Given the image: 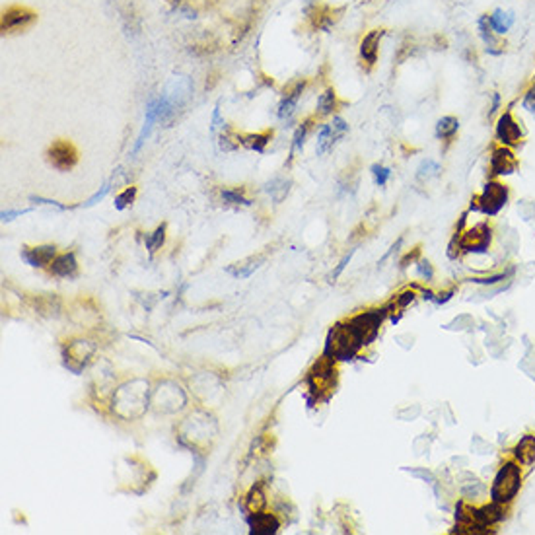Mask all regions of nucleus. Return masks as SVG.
<instances>
[{
	"mask_svg": "<svg viewBox=\"0 0 535 535\" xmlns=\"http://www.w3.org/2000/svg\"><path fill=\"white\" fill-rule=\"evenodd\" d=\"M150 403V386L146 380H131L113 395V411L123 421L140 419Z\"/></svg>",
	"mask_w": 535,
	"mask_h": 535,
	"instance_id": "nucleus-1",
	"label": "nucleus"
},
{
	"mask_svg": "<svg viewBox=\"0 0 535 535\" xmlns=\"http://www.w3.org/2000/svg\"><path fill=\"white\" fill-rule=\"evenodd\" d=\"M508 199H510V189L504 183L493 179L486 183L483 191L471 201V210H477L485 216H497L500 210L506 207Z\"/></svg>",
	"mask_w": 535,
	"mask_h": 535,
	"instance_id": "nucleus-2",
	"label": "nucleus"
},
{
	"mask_svg": "<svg viewBox=\"0 0 535 535\" xmlns=\"http://www.w3.org/2000/svg\"><path fill=\"white\" fill-rule=\"evenodd\" d=\"M522 485V471L516 463H504L490 486V499L497 504L510 502Z\"/></svg>",
	"mask_w": 535,
	"mask_h": 535,
	"instance_id": "nucleus-3",
	"label": "nucleus"
},
{
	"mask_svg": "<svg viewBox=\"0 0 535 535\" xmlns=\"http://www.w3.org/2000/svg\"><path fill=\"white\" fill-rule=\"evenodd\" d=\"M36 22H37L36 10H32V8H27V6L14 4V6H8V8L2 12L0 29H2L4 36H10V34H20V32L29 29Z\"/></svg>",
	"mask_w": 535,
	"mask_h": 535,
	"instance_id": "nucleus-4",
	"label": "nucleus"
},
{
	"mask_svg": "<svg viewBox=\"0 0 535 535\" xmlns=\"http://www.w3.org/2000/svg\"><path fill=\"white\" fill-rule=\"evenodd\" d=\"M187 403V395L177 384L164 382L152 395V405L158 413H175Z\"/></svg>",
	"mask_w": 535,
	"mask_h": 535,
	"instance_id": "nucleus-5",
	"label": "nucleus"
},
{
	"mask_svg": "<svg viewBox=\"0 0 535 535\" xmlns=\"http://www.w3.org/2000/svg\"><path fill=\"white\" fill-rule=\"evenodd\" d=\"M347 133H349V123L345 121L343 117H333V121L323 123L319 133H317V154L325 156Z\"/></svg>",
	"mask_w": 535,
	"mask_h": 535,
	"instance_id": "nucleus-6",
	"label": "nucleus"
},
{
	"mask_svg": "<svg viewBox=\"0 0 535 535\" xmlns=\"http://www.w3.org/2000/svg\"><path fill=\"white\" fill-rule=\"evenodd\" d=\"M47 162L59 171L73 170L78 164V150L71 140L59 138L47 148Z\"/></svg>",
	"mask_w": 535,
	"mask_h": 535,
	"instance_id": "nucleus-7",
	"label": "nucleus"
},
{
	"mask_svg": "<svg viewBox=\"0 0 535 535\" xmlns=\"http://www.w3.org/2000/svg\"><path fill=\"white\" fill-rule=\"evenodd\" d=\"M495 134H497L499 145L506 146V148H516V146L522 145L523 140L522 127H520V123L516 121V117H514V113L510 110L500 113Z\"/></svg>",
	"mask_w": 535,
	"mask_h": 535,
	"instance_id": "nucleus-8",
	"label": "nucleus"
},
{
	"mask_svg": "<svg viewBox=\"0 0 535 535\" xmlns=\"http://www.w3.org/2000/svg\"><path fill=\"white\" fill-rule=\"evenodd\" d=\"M477 36L481 39L483 47H485V53H488V55L500 57V55L506 51V43H504V39L493 29L490 20H488V14H481V16L477 18Z\"/></svg>",
	"mask_w": 535,
	"mask_h": 535,
	"instance_id": "nucleus-9",
	"label": "nucleus"
},
{
	"mask_svg": "<svg viewBox=\"0 0 535 535\" xmlns=\"http://www.w3.org/2000/svg\"><path fill=\"white\" fill-rule=\"evenodd\" d=\"M518 170V158L512 152V148L506 146H497L490 152L488 158V171L493 177H502V175H512L514 171Z\"/></svg>",
	"mask_w": 535,
	"mask_h": 535,
	"instance_id": "nucleus-10",
	"label": "nucleus"
},
{
	"mask_svg": "<svg viewBox=\"0 0 535 535\" xmlns=\"http://www.w3.org/2000/svg\"><path fill=\"white\" fill-rule=\"evenodd\" d=\"M382 317H384V314H380V312L360 314V316H356L353 321L349 323V327H351V331L360 339L362 345H368L370 340L376 337L377 327H380V323H382Z\"/></svg>",
	"mask_w": 535,
	"mask_h": 535,
	"instance_id": "nucleus-11",
	"label": "nucleus"
},
{
	"mask_svg": "<svg viewBox=\"0 0 535 535\" xmlns=\"http://www.w3.org/2000/svg\"><path fill=\"white\" fill-rule=\"evenodd\" d=\"M488 245H490V228L486 224H477L460 238V247L465 251L483 253L488 249Z\"/></svg>",
	"mask_w": 535,
	"mask_h": 535,
	"instance_id": "nucleus-12",
	"label": "nucleus"
},
{
	"mask_svg": "<svg viewBox=\"0 0 535 535\" xmlns=\"http://www.w3.org/2000/svg\"><path fill=\"white\" fill-rule=\"evenodd\" d=\"M386 36V29L382 27H376V29H370L362 41H360V61L362 64H366V71L374 69L377 62V57H380V43H382V37Z\"/></svg>",
	"mask_w": 535,
	"mask_h": 535,
	"instance_id": "nucleus-13",
	"label": "nucleus"
},
{
	"mask_svg": "<svg viewBox=\"0 0 535 535\" xmlns=\"http://www.w3.org/2000/svg\"><path fill=\"white\" fill-rule=\"evenodd\" d=\"M94 353H96V347H94L90 340H73V343L69 345V349H66V358H69V360H66V368L73 370L74 374H78V372L84 368L86 362H88V358Z\"/></svg>",
	"mask_w": 535,
	"mask_h": 535,
	"instance_id": "nucleus-14",
	"label": "nucleus"
},
{
	"mask_svg": "<svg viewBox=\"0 0 535 535\" xmlns=\"http://www.w3.org/2000/svg\"><path fill=\"white\" fill-rule=\"evenodd\" d=\"M340 14H343V8L335 10L327 4H316L314 10L310 12V22H312V27L314 29H321V32H327L333 25L339 22Z\"/></svg>",
	"mask_w": 535,
	"mask_h": 535,
	"instance_id": "nucleus-15",
	"label": "nucleus"
},
{
	"mask_svg": "<svg viewBox=\"0 0 535 535\" xmlns=\"http://www.w3.org/2000/svg\"><path fill=\"white\" fill-rule=\"evenodd\" d=\"M55 257H57V247L55 245H37V247H25V249H22V259L29 267L51 265Z\"/></svg>",
	"mask_w": 535,
	"mask_h": 535,
	"instance_id": "nucleus-16",
	"label": "nucleus"
},
{
	"mask_svg": "<svg viewBox=\"0 0 535 535\" xmlns=\"http://www.w3.org/2000/svg\"><path fill=\"white\" fill-rule=\"evenodd\" d=\"M187 425L191 426V432L189 434H183L182 438H189L191 440V448H199L203 442H207L210 434H216V430H212L210 432V428L208 426L214 425V421L210 419V416H205L203 421H199V416L195 414V416H189L187 419Z\"/></svg>",
	"mask_w": 535,
	"mask_h": 535,
	"instance_id": "nucleus-17",
	"label": "nucleus"
},
{
	"mask_svg": "<svg viewBox=\"0 0 535 535\" xmlns=\"http://www.w3.org/2000/svg\"><path fill=\"white\" fill-rule=\"evenodd\" d=\"M306 80H298L296 84L292 86V90H288L284 97L280 99L279 103V111H277V115H279V119H290L292 115H294V111L298 108V101H300V97L304 94L306 90Z\"/></svg>",
	"mask_w": 535,
	"mask_h": 535,
	"instance_id": "nucleus-18",
	"label": "nucleus"
},
{
	"mask_svg": "<svg viewBox=\"0 0 535 535\" xmlns=\"http://www.w3.org/2000/svg\"><path fill=\"white\" fill-rule=\"evenodd\" d=\"M279 520L273 514H265V512H256L249 518V527L251 534L256 535H273L279 532Z\"/></svg>",
	"mask_w": 535,
	"mask_h": 535,
	"instance_id": "nucleus-19",
	"label": "nucleus"
},
{
	"mask_svg": "<svg viewBox=\"0 0 535 535\" xmlns=\"http://www.w3.org/2000/svg\"><path fill=\"white\" fill-rule=\"evenodd\" d=\"M49 269H51V275H55V277H61V279H71V277H76V273H78L76 256H74L73 251H71V253H62V256L55 257Z\"/></svg>",
	"mask_w": 535,
	"mask_h": 535,
	"instance_id": "nucleus-20",
	"label": "nucleus"
},
{
	"mask_svg": "<svg viewBox=\"0 0 535 535\" xmlns=\"http://www.w3.org/2000/svg\"><path fill=\"white\" fill-rule=\"evenodd\" d=\"M340 105L339 101V94H337V90L333 88V86H327L319 97H317V105H316V115L317 117H329V115H333L337 108Z\"/></svg>",
	"mask_w": 535,
	"mask_h": 535,
	"instance_id": "nucleus-21",
	"label": "nucleus"
},
{
	"mask_svg": "<svg viewBox=\"0 0 535 535\" xmlns=\"http://www.w3.org/2000/svg\"><path fill=\"white\" fill-rule=\"evenodd\" d=\"M488 20H490L493 29H495L500 37H504L510 34V29L514 27V24H516V14L512 12V10L497 8V10H493V12L488 14Z\"/></svg>",
	"mask_w": 535,
	"mask_h": 535,
	"instance_id": "nucleus-22",
	"label": "nucleus"
},
{
	"mask_svg": "<svg viewBox=\"0 0 535 535\" xmlns=\"http://www.w3.org/2000/svg\"><path fill=\"white\" fill-rule=\"evenodd\" d=\"M460 133V119L453 115H446L442 119H438L434 136L440 142H451L456 138V134Z\"/></svg>",
	"mask_w": 535,
	"mask_h": 535,
	"instance_id": "nucleus-23",
	"label": "nucleus"
},
{
	"mask_svg": "<svg viewBox=\"0 0 535 535\" xmlns=\"http://www.w3.org/2000/svg\"><path fill=\"white\" fill-rule=\"evenodd\" d=\"M514 458L522 465H532L535 462V436L525 434L520 438V442L514 446Z\"/></svg>",
	"mask_w": 535,
	"mask_h": 535,
	"instance_id": "nucleus-24",
	"label": "nucleus"
},
{
	"mask_svg": "<svg viewBox=\"0 0 535 535\" xmlns=\"http://www.w3.org/2000/svg\"><path fill=\"white\" fill-rule=\"evenodd\" d=\"M273 138V129L263 131V133L240 134V145L245 146L247 150H256V152H265V148Z\"/></svg>",
	"mask_w": 535,
	"mask_h": 535,
	"instance_id": "nucleus-25",
	"label": "nucleus"
},
{
	"mask_svg": "<svg viewBox=\"0 0 535 535\" xmlns=\"http://www.w3.org/2000/svg\"><path fill=\"white\" fill-rule=\"evenodd\" d=\"M263 261H265V257H249L242 263H236L234 267H228V273L234 277H249L253 271L263 265Z\"/></svg>",
	"mask_w": 535,
	"mask_h": 535,
	"instance_id": "nucleus-26",
	"label": "nucleus"
},
{
	"mask_svg": "<svg viewBox=\"0 0 535 535\" xmlns=\"http://www.w3.org/2000/svg\"><path fill=\"white\" fill-rule=\"evenodd\" d=\"M265 191L271 195V199L275 203H282V199H286V195L290 191V182L284 179V177H275L273 182L267 183Z\"/></svg>",
	"mask_w": 535,
	"mask_h": 535,
	"instance_id": "nucleus-27",
	"label": "nucleus"
},
{
	"mask_svg": "<svg viewBox=\"0 0 535 535\" xmlns=\"http://www.w3.org/2000/svg\"><path fill=\"white\" fill-rule=\"evenodd\" d=\"M312 121H314V117H310V119H306L298 129H296V133H294V140H292V152L290 156H294L296 152H302L304 150L306 145V136L310 133V127H312Z\"/></svg>",
	"mask_w": 535,
	"mask_h": 535,
	"instance_id": "nucleus-28",
	"label": "nucleus"
},
{
	"mask_svg": "<svg viewBox=\"0 0 535 535\" xmlns=\"http://www.w3.org/2000/svg\"><path fill=\"white\" fill-rule=\"evenodd\" d=\"M222 201L228 205H238V207H249L251 201L243 195V189H222Z\"/></svg>",
	"mask_w": 535,
	"mask_h": 535,
	"instance_id": "nucleus-29",
	"label": "nucleus"
},
{
	"mask_svg": "<svg viewBox=\"0 0 535 535\" xmlns=\"http://www.w3.org/2000/svg\"><path fill=\"white\" fill-rule=\"evenodd\" d=\"M145 242L146 249H148L150 253H156L160 247L164 245V242H166V224H162V226H158L152 234H148Z\"/></svg>",
	"mask_w": 535,
	"mask_h": 535,
	"instance_id": "nucleus-30",
	"label": "nucleus"
},
{
	"mask_svg": "<svg viewBox=\"0 0 535 535\" xmlns=\"http://www.w3.org/2000/svg\"><path fill=\"white\" fill-rule=\"evenodd\" d=\"M440 171H442V168H440L438 162H434V160H423L421 166L416 168V179L426 182V179H430V177H436Z\"/></svg>",
	"mask_w": 535,
	"mask_h": 535,
	"instance_id": "nucleus-31",
	"label": "nucleus"
},
{
	"mask_svg": "<svg viewBox=\"0 0 535 535\" xmlns=\"http://www.w3.org/2000/svg\"><path fill=\"white\" fill-rule=\"evenodd\" d=\"M247 510L251 512V514H256V512H261L265 508V504H267V499H265V495H263V490L261 488H251L249 490V495H247Z\"/></svg>",
	"mask_w": 535,
	"mask_h": 535,
	"instance_id": "nucleus-32",
	"label": "nucleus"
},
{
	"mask_svg": "<svg viewBox=\"0 0 535 535\" xmlns=\"http://www.w3.org/2000/svg\"><path fill=\"white\" fill-rule=\"evenodd\" d=\"M134 197H136V187L131 185V187H127L125 191H121V193L115 197V208H117V210H125L129 205H133Z\"/></svg>",
	"mask_w": 535,
	"mask_h": 535,
	"instance_id": "nucleus-33",
	"label": "nucleus"
},
{
	"mask_svg": "<svg viewBox=\"0 0 535 535\" xmlns=\"http://www.w3.org/2000/svg\"><path fill=\"white\" fill-rule=\"evenodd\" d=\"M370 171L374 175V182H376L377 187H384L389 182V177H391V170L386 168V166H382V164H374Z\"/></svg>",
	"mask_w": 535,
	"mask_h": 535,
	"instance_id": "nucleus-34",
	"label": "nucleus"
},
{
	"mask_svg": "<svg viewBox=\"0 0 535 535\" xmlns=\"http://www.w3.org/2000/svg\"><path fill=\"white\" fill-rule=\"evenodd\" d=\"M522 108L530 113H535V80L530 82V86L525 88L522 97Z\"/></svg>",
	"mask_w": 535,
	"mask_h": 535,
	"instance_id": "nucleus-35",
	"label": "nucleus"
},
{
	"mask_svg": "<svg viewBox=\"0 0 535 535\" xmlns=\"http://www.w3.org/2000/svg\"><path fill=\"white\" fill-rule=\"evenodd\" d=\"M488 97H490V105H488V111H486V115L488 117H493L497 111L500 110V103H502V97H500L499 92H490L488 94Z\"/></svg>",
	"mask_w": 535,
	"mask_h": 535,
	"instance_id": "nucleus-36",
	"label": "nucleus"
},
{
	"mask_svg": "<svg viewBox=\"0 0 535 535\" xmlns=\"http://www.w3.org/2000/svg\"><path fill=\"white\" fill-rule=\"evenodd\" d=\"M29 201H32V203H39V205L57 207L59 210H69V208H73V207H66V205H61V203H57V201H51V199H43V197H29Z\"/></svg>",
	"mask_w": 535,
	"mask_h": 535,
	"instance_id": "nucleus-37",
	"label": "nucleus"
},
{
	"mask_svg": "<svg viewBox=\"0 0 535 535\" xmlns=\"http://www.w3.org/2000/svg\"><path fill=\"white\" fill-rule=\"evenodd\" d=\"M108 193H110V183H105V185L101 187V191H97L94 197H90V199H88V203H86V207H92V205H96L97 201H101V199H103V197H105Z\"/></svg>",
	"mask_w": 535,
	"mask_h": 535,
	"instance_id": "nucleus-38",
	"label": "nucleus"
},
{
	"mask_svg": "<svg viewBox=\"0 0 535 535\" xmlns=\"http://www.w3.org/2000/svg\"><path fill=\"white\" fill-rule=\"evenodd\" d=\"M353 256H354V251H351L349 256L343 257V261H340L339 265H337V269H335V273L331 275V282H335V280L339 279V275H340V273H343V271H345V267H347V263L351 261V257H353Z\"/></svg>",
	"mask_w": 535,
	"mask_h": 535,
	"instance_id": "nucleus-39",
	"label": "nucleus"
},
{
	"mask_svg": "<svg viewBox=\"0 0 535 535\" xmlns=\"http://www.w3.org/2000/svg\"><path fill=\"white\" fill-rule=\"evenodd\" d=\"M25 212H29V208H22V210H4V212H2V220L8 222V220H14L16 216H22Z\"/></svg>",
	"mask_w": 535,
	"mask_h": 535,
	"instance_id": "nucleus-40",
	"label": "nucleus"
},
{
	"mask_svg": "<svg viewBox=\"0 0 535 535\" xmlns=\"http://www.w3.org/2000/svg\"><path fill=\"white\" fill-rule=\"evenodd\" d=\"M226 127V123L222 121V117H220V110L216 108L214 113H212V131H216V129H224Z\"/></svg>",
	"mask_w": 535,
	"mask_h": 535,
	"instance_id": "nucleus-41",
	"label": "nucleus"
},
{
	"mask_svg": "<svg viewBox=\"0 0 535 535\" xmlns=\"http://www.w3.org/2000/svg\"><path fill=\"white\" fill-rule=\"evenodd\" d=\"M419 273H421V277H425V279H430L432 277V269L428 263H421L419 265Z\"/></svg>",
	"mask_w": 535,
	"mask_h": 535,
	"instance_id": "nucleus-42",
	"label": "nucleus"
},
{
	"mask_svg": "<svg viewBox=\"0 0 535 535\" xmlns=\"http://www.w3.org/2000/svg\"><path fill=\"white\" fill-rule=\"evenodd\" d=\"M413 298H414L413 292H405V294H401V298H399V304L407 306L409 302H413Z\"/></svg>",
	"mask_w": 535,
	"mask_h": 535,
	"instance_id": "nucleus-43",
	"label": "nucleus"
}]
</instances>
